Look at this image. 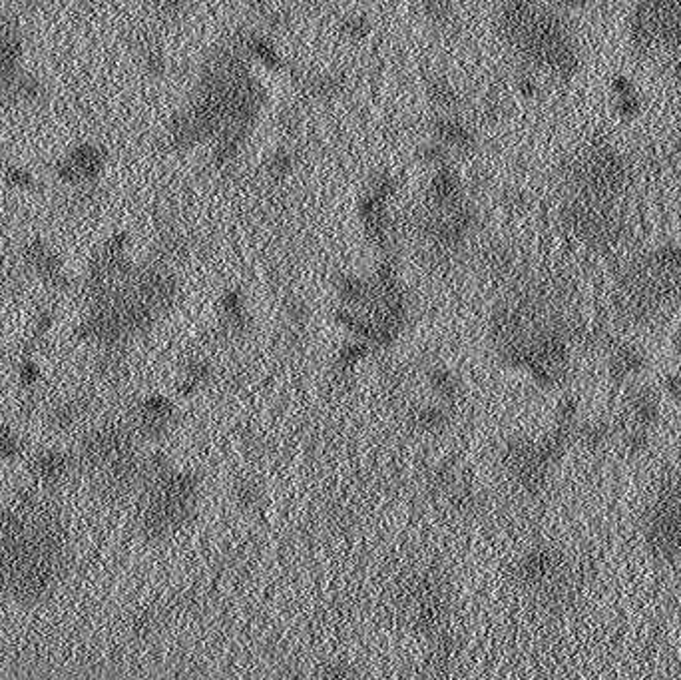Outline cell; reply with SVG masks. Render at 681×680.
Wrapping results in <instances>:
<instances>
[{
    "label": "cell",
    "mask_w": 681,
    "mask_h": 680,
    "mask_svg": "<svg viewBox=\"0 0 681 680\" xmlns=\"http://www.w3.org/2000/svg\"><path fill=\"white\" fill-rule=\"evenodd\" d=\"M664 393L659 385L647 383L646 379H637L619 388V399L616 409V419L656 431L662 419Z\"/></svg>",
    "instance_id": "obj_1"
},
{
    "label": "cell",
    "mask_w": 681,
    "mask_h": 680,
    "mask_svg": "<svg viewBox=\"0 0 681 680\" xmlns=\"http://www.w3.org/2000/svg\"><path fill=\"white\" fill-rule=\"evenodd\" d=\"M604 365L609 383L614 388L644 379L649 370V358L644 348L627 338H619L604 355Z\"/></svg>",
    "instance_id": "obj_2"
},
{
    "label": "cell",
    "mask_w": 681,
    "mask_h": 680,
    "mask_svg": "<svg viewBox=\"0 0 681 680\" xmlns=\"http://www.w3.org/2000/svg\"><path fill=\"white\" fill-rule=\"evenodd\" d=\"M616 441V419L614 415H594V418L580 419L576 428L574 445H580L586 451L599 453L614 448Z\"/></svg>",
    "instance_id": "obj_3"
},
{
    "label": "cell",
    "mask_w": 681,
    "mask_h": 680,
    "mask_svg": "<svg viewBox=\"0 0 681 680\" xmlns=\"http://www.w3.org/2000/svg\"><path fill=\"white\" fill-rule=\"evenodd\" d=\"M170 423V408L164 401L148 399L131 415L130 429L136 433V438L154 439L168 429Z\"/></svg>",
    "instance_id": "obj_4"
},
{
    "label": "cell",
    "mask_w": 681,
    "mask_h": 680,
    "mask_svg": "<svg viewBox=\"0 0 681 680\" xmlns=\"http://www.w3.org/2000/svg\"><path fill=\"white\" fill-rule=\"evenodd\" d=\"M433 138L451 152H464L474 146V132L454 114H439L433 120Z\"/></svg>",
    "instance_id": "obj_5"
},
{
    "label": "cell",
    "mask_w": 681,
    "mask_h": 680,
    "mask_svg": "<svg viewBox=\"0 0 681 680\" xmlns=\"http://www.w3.org/2000/svg\"><path fill=\"white\" fill-rule=\"evenodd\" d=\"M33 469L38 479L44 483H58L78 469L76 457L63 451H43L34 457Z\"/></svg>",
    "instance_id": "obj_6"
},
{
    "label": "cell",
    "mask_w": 681,
    "mask_h": 680,
    "mask_svg": "<svg viewBox=\"0 0 681 680\" xmlns=\"http://www.w3.org/2000/svg\"><path fill=\"white\" fill-rule=\"evenodd\" d=\"M429 192H431V198H433L434 204L443 208V210H446V208H451V206L459 204V202H461L462 182H461L459 174H456V172L451 166L436 168L433 178H431Z\"/></svg>",
    "instance_id": "obj_7"
},
{
    "label": "cell",
    "mask_w": 681,
    "mask_h": 680,
    "mask_svg": "<svg viewBox=\"0 0 681 680\" xmlns=\"http://www.w3.org/2000/svg\"><path fill=\"white\" fill-rule=\"evenodd\" d=\"M426 96H429V100L436 108L443 110V114H452L461 103L459 90L454 88L451 80L441 76L433 78L431 83L426 84Z\"/></svg>",
    "instance_id": "obj_8"
},
{
    "label": "cell",
    "mask_w": 681,
    "mask_h": 680,
    "mask_svg": "<svg viewBox=\"0 0 681 680\" xmlns=\"http://www.w3.org/2000/svg\"><path fill=\"white\" fill-rule=\"evenodd\" d=\"M243 53H246V56H251L253 60H258V63H261L263 66H268V68H279L281 66V56L277 53V48L268 36H261V34L248 36L246 43H243Z\"/></svg>",
    "instance_id": "obj_9"
},
{
    "label": "cell",
    "mask_w": 681,
    "mask_h": 680,
    "mask_svg": "<svg viewBox=\"0 0 681 680\" xmlns=\"http://www.w3.org/2000/svg\"><path fill=\"white\" fill-rule=\"evenodd\" d=\"M345 80L335 73H319L309 78L307 88L317 100H333L343 93Z\"/></svg>",
    "instance_id": "obj_10"
},
{
    "label": "cell",
    "mask_w": 681,
    "mask_h": 680,
    "mask_svg": "<svg viewBox=\"0 0 681 680\" xmlns=\"http://www.w3.org/2000/svg\"><path fill=\"white\" fill-rule=\"evenodd\" d=\"M83 415L84 409L80 403H58L56 408H53V413H50V423H53V428L58 431H70L76 428V423L83 421Z\"/></svg>",
    "instance_id": "obj_11"
},
{
    "label": "cell",
    "mask_w": 681,
    "mask_h": 680,
    "mask_svg": "<svg viewBox=\"0 0 681 680\" xmlns=\"http://www.w3.org/2000/svg\"><path fill=\"white\" fill-rule=\"evenodd\" d=\"M423 16L433 25L451 23L456 13V0H421Z\"/></svg>",
    "instance_id": "obj_12"
},
{
    "label": "cell",
    "mask_w": 681,
    "mask_h": 680,
    "mask_svg": "<svg viewBox=\"0 0 681 680\" xmlns=\"http://www.w3.org/2000/svg\"><path fill=\"white\" fill-rule=\"evenodd\" d=\"M295 170V154L289 148H277L268 158V174L273 180H286Z\"/></svg>",
    "instance_id": "obj_13"
},
{
    "label": "cell",
    "mask_w": 681,
    "mask_h": 680,
    "mask_svg": "<svg viewBox=\"0 0 681 680\" xmlns=\"http://www.w3.org/2000/svg\"><path fill=\"white\" fill-rule=\"evenodd\" d=\"M339 30L345 38L359 43V40L369 38L373 23L369 20V16H365V15H349L341 20Z\"/></svg>",
    "instance_id": "obj_14"
},
{
    "label": "cell",
    "mask_w": 681,
    "mask_h": 680,
    "mask_svg": "<svg viewBox=\"0 0 681 680\" xmlns=\"http://www.w3.org/2000/svg\"><path fill=\"white\" fill-rule=\"evenodd\" d=\"M449 156H451V150L434 138L431 142H426V144L421 148V160L424 162L426 166H433L434 170L443 168V166H449V162H446V160H449Z\"/></svg>",
    "instance_id": "obj_15"
},
{
    "label": "cell",
    "mask_w": 681,
    "mask_h": 680,
    "mask_svg": "<svg viewBox=\"0 0 681 680\" xmlns=\"http://www.w3.org/2000/svg\"><path fill=\"white\" fill-rule=\"evenodd\" d=\"M659 389L672 401L681 405V365L677 370L666 373L662 381H659Z\"/></svg>",
    "instance_id": "obj_16"
},
{
    "label": "cell",
    "mask_w": 681,
    "mask_h": 680,
    "mask_svg": "<svg viewBox=\"0 0 681 680\" xmlns=\"http://www.w3.org/2000/svg\"><path fill=\"white\" fill-rule=\"evenodd\" d=\"M375 196L381 198L383 202H389L396 194V180L389 174V172H383L377 178L371 182V190Z\"/></svg>",
    "instance_id": "obj_17"
},
{
    "label": "cell",
    "mask_w": 681,
    "mask_h": 680,
    "mask_svg": "<svg viewBox=\"0 0 681 680\" xmlns=\"http://www.w3.org/2000/svg\"><path fill=\"white\" fill-rule=\"evenodd\" d=\"M5 448L15 449L16 448V439L13 438V433H10L3 423H0V451H5Z\"/></svg>",
    "instance_id": "obj_18"
},
{
    "label": "cell",
    "mask_w": 681,
    "mask_h": 680,
    "mask_svg": "<svg viewBox=\"0 0 681 680\" xmlns=\"http://www.w3.org/2000/svg\"><path fill=\"white\" fill-rule=\"evenodd\" d=\"M560 3L568 8H582L588 5V0H560Z\"/></svg>",
    "instance_id": "obj_19"
}]
</instances>
